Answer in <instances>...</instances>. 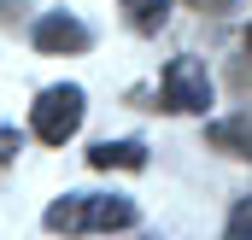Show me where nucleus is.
Wrapping results in <instances>:
<instances>
[{"mask_svg": "<svg viewBox=\"0 0 252 240\" xmlns=\"http://www.w3.org/2000/svg\"><path fill=\"white\" fill-rule=\"evenodd\" d=\"M41 223L53 235H112V229L135 223V199H124V193H64L47 205Z\"/></svg>", "mask_w": 252, "mask_h": 240, "instance_id": "f257e3e1", "label": "nucleus"}, {"mask_svg": "<svg viewBox=\"0 0 252 240\" xmlns=\"http://www.w3.org/2000/svg\"><path fill=\"white\" fill-rule=\"evenodd\" d=\"M30 129L47 141V147H64L76 129H82V88L76 82H59V88H41L35 112H30Z\"/></svg>", "mask_w": 252, "mask_h": 240, "instance_id": "f03ea898", "label": "nucleus"}, {"mask_svg": "<svg viewBox=\"0 0 252 240\" xmlns=\"http://www.w3.org/2000/svg\"><path fill=\"white\" fill-rule=\"evenodd\" d=\"M164 106L170 112H205L211 106V76L199 59H170L164 64Z\"/></svg>", "mask_w": 252, "mask_h": 240, "instance_id": "7ed1b4c3", "label": "nucleus"}, {"mask_svg": "<svg viewBox=\"0 0 252 240\" xmlns=\"http://www.w3.org/2000/svg\"><path fill=\"white\" fill-rule=\"evenodd\" d=\"M94 35H88V24H76V18H64V12H47L41 24H35V47L41 53H82Z\"/></svg>", "mask_w": 252, "mask_h": 240, "instance_id": "20e7f679", "label": "nucleus"}, {"mask_svg": "<svg viewBox=\"0 0 252 240\" xmlns=\"http://www.w3.org/2000/svg\"><path fill=\"white\" fill-rule=\"evenodd\" d=\"M88 164H94V170H141V164H147V147H141V141H100V147L88 152Z\"/></svg>", "mask_w": 252, "mask_h": 240, "instance_id": "39448f33", "label": "nucleus"}, {"mask_svg": "<svg viewBox=\"0 0 252 240\" xmlns=\"http://www.w3.org/2000/svg\"><path fill=\"white\" fill-rule=\"evenodd\" d=\"M205 141L217 152H229V158H252V123H211Z\"/></svg>", "mask_w": 252, "mask_h": 240, "instance_id": "423d86ee", "label": "nucleus"}, {"mask_svg": "<svg viewBox=\"0 0 252 240\" xmlns=\"http://www.w3.org/2000/svg\"><path fill=\"white\" fill-rule=\"evenodd\" d=\"M164 18H170V0H129V24H135L141 35H153Z\"/></svg>", "mask_w": 252, "mask_h": 240, "instance_id": "0eeeda50", "label": "nucleus"}, {"mask_svg": "<svg viewBox=\"0 0 252 240\" xmlns=\"http://www.w3.org/2000/svg\"><path fill=\"white\" fill-rule=\"evenodd\" d=\"M229 240H252V199L235 205V217H229Z\"/></svg>", "mask_w": 252, "mask_h": 240, "instance_id": "6e6552de", "label": "nucleus"}, {"mask_svg": "<svg viewBox=\"0 0 252 240\" xmlns=\"http://www.w3.org/2000/svg\"><path fill=\"white\" fill-rule=\"evenodd\" d=\"M18 152H24V141H18L12 129H0V164H6V158H18Z\"/></svg>", "mask_w": 252, "mask_h": 240, "instance_id": "1a4fd4ad", "label": "nucleus"}, {"mask_svg": "<svg viewBox=\"0 0 252 240\" xmlns=\"http://www.w3.org/2000/svg\"><path fill=\"white\" fill-rule=\"evenodd\" d=\"M247 53H252V30H247Z\"/></svg>", "mask_w": 252, "mask_h": 240, "instance_id": "9d476101", "label": "nucleus"}]
</instances>
